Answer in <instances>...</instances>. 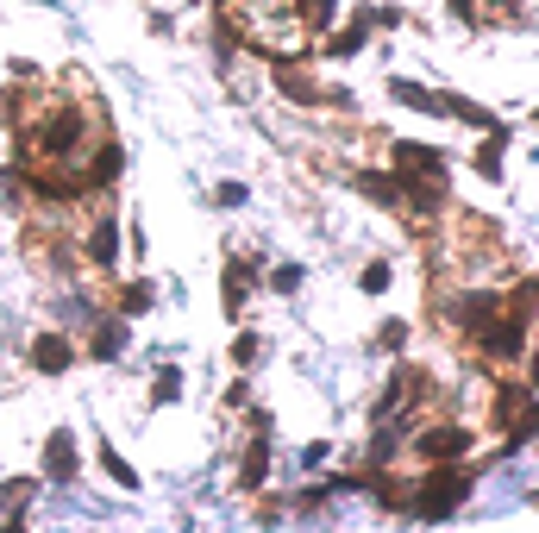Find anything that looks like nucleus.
Listing matches in <instances>:
<instances>
[{
  "label": "nucleus",
  "mask_w": 539,
  "mask_h": 533,
  "mask_svg": "<svg viewBox=\"0 0 539 533\" xmlns=\"http://www.w3.org/2000/svg\"><path fill=\"white\" fill-rule=\"evenodd\" d=\"M88 258H95L101 270L120 264V220H95L88 226Z\"/></svg>",
  "instance_id": "obj_10"
},
{
  "label": "nucleus",
  "mask_w": 539,
  "mask_h": 533,
  "mask_svg": "<svg viewBox=\"0 0 539 533\" xmlns=\"http://www.w3.org/2000/svg\"><path fill=\"white\" fill-rule=\"evenodd\" d=\"M420 389H427V370H420V364H395L389 370V383H383V396L377 402H370V421H395V408H402V402H414L420 396Z\"/></svg>",
  "instance_id": "obj_5"
},
{
  "label": "nucleus",
  "mask_w": 539,
  "mask_h": 533,
  "mask_svg": "<svg viewBox=\"0 0 539 533\" xmlns=\"http://www.w3.org/2000/svg\"><path fill=\"white\" fill-rule=\"evenodd\" d=\"M82 471V446H76V433L57 427V433H44V483H76Z\"/></svg>",
  "instance_id": "obj_7"
},
{
  "label": "nucleus",
  "mask_w": 539,
  "mask_h": 533,
  "mask_svg": "<svg viewBox=\"0 0 539 533\" xmlns=\"http://www.w3.org/2000/svg\"><path fill=\"white\" fill-rule=\"evenodd\" d=\"M95 458H101V471H107L113 483H120V490H145V483H138V471L120 458V446H113V439H101V446H95Z\"/></svg>",
  "instance_id": "obj_16"
},
{
  "label": "nucleus",
  "mask_w": 539,
  "mask_h": 533,
  "mask_svg": "<svg viewBox=\"0 0 539 533\" xmlns=\"http://www.w3.org/2000/svg\"><path fill=\"white\" fill-rule=\"evenodd\" d=\"M326 458H333V446H326V439H314V446H308V452H301V465H308V471H320V465H326Z\"/></svg>",
  "instance_id": "obj_28"
},
{
  "label": "nucleus",
  "mask_w": 539,
  "mask_h": 533,
  "mask_svg": "<svg viewBox=\"0 0 539 533\" xmlns=\"http://www.w3.org/2000/svg\"><path fill=\"white\" fill-rule=\"evenodd\" d=\"M126 345H132V333H126V314H120V320H101V327H95V345H88V358L113 364V358L126 352Z\"/></svg>",
  "instance_id": "obj_12"
},
{
  "label": "nucleus",
  "mask_w": 539,
  "mask_h": 533,
  "mask_svg": "<svg viewBox=\"0 0 539 533\" xmlns=\"http://www.w3.org/2000/svg\"><path fill=\"white\" fill-rule=\"evenodd\" d=\"M270 471V433H251V446H245V465H239V490H257Z\"/></svg>",
  "instance_id": "obj_13"
},
{
  "label": "nucleus",
  "mask_w": 539,
  "mask_h": 533,
  "mask_svg": "<svg viewBox=\"0 0 539 533\" xmlns=\"http://www.w3.org/2000/svg\"><path fill=\"white\" fill-rule=\"evenodd\" d=\"M377 352H408V320H383V327H377Z\"/></svg>",
  "instance_id": "obj_23"
},
{
  "label": "nucleus",
  "mask_w": 539,
  "mask_h": 533,
  "mask_svg": "<svg viewBox=\"0 0 539 533\" xmlns=\"http://www.w3.org/2000/svg\"><path fill=\"white\" fill-rule=\"evenodd\" d=\"M0 195H7V207L26 201V170H0Z\"/></svg>",
  "instance_id": "obj_26"
},
{
  "label": "nucleus",
  "mask_w": 539,
  "mask_h": 533,
  "mask_svg": "<svg viewBox=\"0 0 539 533\" xmlns=\"http://www.w3.org/2000/svg\"><path fill=\"white\" fill-rule=\"evenodd\" d=\"M82 138H88V132H82V120H76L69 107H57V113H44V120L32 126V151H38V157H51V164H63V157L76 151Z\"/></svg>",
  "instance_id": "obj_4"
},
{
  "label": "nucleus",
  "mask_w": 539,
  "mask_h": 533,
  "mask_svg": "<svg viewBox=\"0 0 539 533\" xmlns=\"http://www.w3.org/2000/svg\"><path fill=\"white\" fill-rule=\"evenodd\" d=\"M157 308V283H145V276H132V283L120 289V314L138 320V314H151Z\"/></svg>",
  "instance_id": "obj_18"
},
{
  "label": "nucleus",
  "mask_w": 539,
  "mask_h": 533,
  "mask_svg": "<svg viewBox=\"0 0 539 533\" xmlns=\"http://www.w3.org/2000/svg\"><path fill=\"white\" fill-rule=\"evenodd\" d=\"M32 496H38V483H32V477H13L7 490H0V508H7V515H26Z\"/></svg>",
  "instance_id": "obj_20"
},
{
  "label": "nucleus",
  "mask_w": 539,
  "mask_h": 533,
  "mask_svg": "<svg viewBox=\"0 0 539 533\" xmlns=\"http://www.w3.org/2000/svg\"><path fill=\"white\" fill-rule=\"evenodd\" d=\"M514 145V132L508 126H489L483 132V145H477V176L483 182H502V151Z\"/></svg>",
  "instance_id": "obj_9"
},
{
  "label": "nucleus",
  "mask_w": 539,
  "mask_h": 533,
  "mask_svg": "<svg viewBox=\"0 0 539 533\" xmlns=\"http://www.w3.org/2000/svg\"><path fill=\"white\" fill-rule=\"evenodd\" d=\"M389 95L402 101V107H420V113H439V95L427 82H414V76H389Z\"/></svg>",
  "instance_id": "obj_15"
},
{
  "label": "nucleus",
  "mask_w": 539,
  "mask_h": 533,
  "mask_svg": "<svg viewBox=\"0 0 539 533\" xmlns=\"http://www.w3.org/2000/svg\"><path fill=\"white\" fill-rule=\"evenodd\" d=\"M126 170V151L120 145H101L95 151V170H88V189H113V176Z\"/></svg>",
  "instance_id": "obj_19"
},
{
  "label": "nucleus",
  "mask_w": 539,
  "mask_h": 533,
  "mask_svg": "<svg viewBox=\"0 0 539 533\" xmlns=\"http://www.w3.org/2000/svg\"><path fill=\"white\" fill-rule=\"evenodd\" d=\"M264 289H270V295H295V289H301V264H276Z\"/></svg>",
  "instance_id": "obj_25"
},
{
  "label": "nucleus",
  "mask_w": 539,
  "mask_h": 533,
  "mask_svg": "<svg viewBox=\"0 0 539 533\" xmlns=\"http://www.w3.org/2000/svg\"><path fill=\"white\" fill-rule=\"evenodd\" d=\"M389 276H395L389 258H370V264L358 270V289H364V295H383V289H389Z\"/></svg>",
  "instance_id": "obj_22"
},
{
  "label": "nucleus",
  "mask_w": 539,
  "mask_h": 533,
  "mask_svg": "<svg viewBox=\"0 0 539 533\" xmlns=\"http://www.w3.org/2000/svg\"><path fill=\"white\" fill-rule=\"evenodd\" d=\"M214 201H220V207H245V182H220Z\"/></svg>",
  "instance_id": "obj_27"
},
{
  "label": "nucleus",
  "mask_w": 539,
  "mask_h": 533,
  "mask_svg": "<svg viewBox=\"0 0 539 533\" xmlns=\"http://www.w3.org/2000/svg\"><path fill=\"white\" fill-rule=\"evenodd\" d=\"M276 95H283V101H295V107H351V95H345V88H314L308 76H301V69H276Z\"/></svg>",
  "instance_id": "obj_8"
},
{
  "label": "nucleus",
  "mask_w": 539,
  "mask_h": 533,
  "mask_svg": "<svg viewBox=\"0 0 539 533\" xmlns=\"http://www.w3.org/2000/svg\"><path fill=\"white\" fill-rule=\"evenodd\" d=\"M439 113H445V120H464V126H477V132H489V126H502L496 113H489V107H477L471 95H439Z\"/></svg>",
  "instance_id": "obj_11"
},
{
  "label": "nucleus",
  "mask_w": 539,
  "mask_h": 533,
  "mask_svg": "<svg viewBox=\"0 0 539 533\" xmlns=\"http://www.w3.org/2000/svg\"><path fill=\"white\" fill-rule=\"evenodd\" d=\"M408 446H414L420 465H458V458H471L477 433H471V427H458V421H439V427H427V433H414Z\"/></svg>",
  "instance_id": "obj_3"
},
{
  "label": "nucleus",
  "mask_w": 539,
  "mask_h": 533,
  "mask_svg": "<svg viewBox=\"0 0 539 533\" xmlns=\"http://www.w3.org/2000/svg\"><path fill=\"white\" fill-rule=\"evenodd\" d=\"M464 496H471V477H464L458 465H439V471L414 490V515H420V521H445V515H458Z\"/></svg>",
  "instance_id": "obj_2"
},
{
  "label": "nucleus",
  "mask_w": 539,
  "mask_h": 533,
  "mask_svg": "<svg viewBox=\"0 0 539 533\" xmlns=\"http://www.w3.org/2000/svg\"><path fill=\"white\" fill-rule=\"evenodd\" d=\"M251 276H257V264H251V258H232V264H226V314H239V308H245Z\"/></svg>",
  "instance_id": "obj_17"
},
{
  "label": "nucleus",
  "mask_w": 539,
  "mask_h": 533,
  "mask_svg": "<svg viewBox=\"0 0 539 533\" xmlns=\"http://www.w3.org/2000/svg\"><path fill=\"white\" fill-rule=\"evenodd\" d=\"M257 358H264V339H257V333H239V339H232V364H239V370H251Z\"/></svg>",
  "instance_id": "obj_24"
},
{
  "label": "nucleus",
  "mask_w": 539,
  "mask_h": 533,
  "mask_svg": "<svg viewBox=\"0 0 539 533\" xmlns=\"http://www.w3.org/2000/svg\"><path fill=\"white\" fill-rule=\"evenodd\" d=\"M358 195L377 201V207H402V182H395L389 170H364V176H358Z\"/></svg>",
  "instance_id": "obj_14"
},
{
  "label": "nucleus",
  "mask_w": 539,
  "mask_h": 533,
  "mask_svg": "<svg viewBox=\"0 0 539 533\" xmlns=\"http://www.w3.org/2000/svg\"><path fill=\"white\" fill-rule=\"evenodd\" d=\"M76 358H82V345L69 339V333H38V339L26 345V364L38 370V377H63Z\"/></svg>",
  "instance_id": "obj_6"
},
{
  "label": "nucleus",
  "mask_w": 539,
  "mask_h": 533,
  "mask_svg": "<svg viewBox=\"0 0 539 533\" xmlns=\"http://www.w3.org/2000/svg\"><path fill=\"white\" fill-rule=\"evenodd\" d=\"M383 26H402V13L395 7H358L345 19V26H326L333 38H320V57H333V63H351L370 44V32H383Z\"/></svg>",
  "instance_id": "obj_1"
},
{
  "label": "nucleus",
  "mask_w": 539,
  "mask_h": 533,
  "mask_svg": "<svg viewBox=\"0 0 539 533\" xmlns=\"http://www.w3.org/2000/svg\"><path fill=\"white\" fill-rule=\"evenodd\" d=\"M151 402H157V408H163V402H182V370H176V364L151 377Z\"/></svg>",
  "instance_id": "obj_21"
}]
</instances>
